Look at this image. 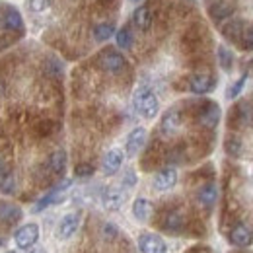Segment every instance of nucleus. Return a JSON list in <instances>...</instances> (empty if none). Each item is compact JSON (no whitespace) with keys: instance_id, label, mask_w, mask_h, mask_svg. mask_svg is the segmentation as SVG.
<instances>
[{"instance_id":"obj_1","label":"nucleus","mask_w":253,"mask_h":253,"mask_svg":"<svg viewBox=\"0 0 253 253\" xmlns=\"http://www.w3.org/2000/svg\"><path fill=\"white\" fill-rule=\"evenodd\" d=\"M132 105H134L136 113L144 119H154L160 111L158 95L150 88H138L132 95Z\"/></svg>"},{"instance_id":"obj_2","label":"nucleus","mask_w":253,"mask_h":253,"mask_svg":"<svg viewBox=\"0 0 253 253\" xmlns=\"http://www.w3.org/2000/svg\"><path fill=\"white\" fill-rule=\"evenodd\" d=\"M97 64H99L101 70H105L109 74H119L126 68V59L121 53H117L115 49H105V51L99 53Z\"/></svg>"},{"instance_id":"obj_3","label":"nucleus","mask_w":253,"mask_h":253,"mask_svg":"<svg viewBox=\"0 0 253 253\" xmlns=\"http://www.w3.org/2000/svg\"><path fill=\"white\" fill-rule=\"evenodd\" d=\"M37 242H39V226L35 222L22 224L14 232V244L18 246V250H32Z\"/></svg>"},{"instance_id":"obj_4","label":"nucleus","mask_w":253,"mask_h":253,"mask_svg":"<svg viewBox=\"0 0 253 253\" xmlns=\"http://www.w3.org/2000/svg\"><path fill=\"white\" fill-rule=\"evenodd\" d=\"M214 86H216V78L212 74H207V72L193 74L189 78V92L197 95H205L209 92H212Z\"/></svg>"},{"instance_id":"obj_5","label":"nucleus","mask_w":253,"mask_h":253,"mask_svg":"<svg viewBox=\"0 0 253 253\" xmlns=\"http://www.w3.org/2000/svg\"><path fill=\"white\" fill-rule=\"evenodd\" d=\"M70 185H72V181H70V179H64L63 183L55 185V187L49 191L47 195H43V197H41V199L35 203V207H33V212H41V211H45L47 207H51L53 203H59V201L63 199V193L68 189Z\"/></svg>"},{"instance_id":"obj_6","label":"nucleus","mask_w":253,"mask_h":253,"mask_svg":"<svg viewBox=\"0 0 253 253\" xmlns=\"http://www.w3.org/2000/svg\"><path fill=\"white\" fill-rule=\"evenodd\" d=\"M80 214L78 212H68V214H64L61 222H59V226H57V236L61 238V240H70L76 232H78V228H80Z\"/></svg>"},{"instance_id":"obj_7","label":"nucleus","mask_w":253,"mask_h":253,"mask_svg":"<svg viewBox=\"0 0 253 253\" xmlns=\"http://www.w3.org/2000/svg\"><path fill=\"white\" fill-rule=\"evenodd\" d=\"M199 123L205 128H214L220 121V107L214 101H207L201 109H199Z\"/></svg>"},{"instance_id":"obj_8","label":"nucleus","mask_w":253,"mask_h":253,"mask_svg":"<svg viewBox=\"0 0 253 253\" xmlns=\"http://www.w3.org/2000/svg\"><path fill=\"white\" fill-rule=\"evenodd\" d=\"M138 250H140V253H166L168 252V246L156 234H140Z\"/></svg>"},{"instance_id":"obj_9","label":"nucleus","mask_w":253,"mask_h":253,"mask_svg":"<svg viewBox=\"0 0 253 253\" xmlns=\"http://www.w3.org/2000/svg\"><path fill=\"white\" fill-rule=\"evenodd\" d=\"M144 142H146V128H144V126L132 128L125 140V152L128 156H136V154L142 150Z\"/></svg>"},{"instance_id":"obj_10","label":"nucleus","mask_w":253,"mask_h":253,"mask_svg":"<svg viewBox=\"0 0 253 253\" xmlns=\"http://www.w3.org/2000/svg\"><path fill=\"white\" fill-rule=\"evenodd\" d=\"M179 126H181V113H179V109L171 107V109H168V111L162 115V121H160V130H162V134L171 136V134H175V132L179 130Z\"/></svg>"},{"instance_id":"obj_11","label":"nucleus","mask_w":253,"mask_h":253,"mask_svg":"<svg viewBox=\"0 0 253 253\" xmlns=\"http://www.w3.org/2000/svg\"><path fill=\"white\" fill-rule=\"evenodd\" d=\"M132 24H134L136 30L148 32L152 28V24H154V12H152V8L148 4L136 6L134 12H132Z\"/></svg>"},{"instance_id":"obj_12","label":"nucleus","mask_w":253,"mask_h":253,"mask_svg":"<svg viewBox=\"0 0 253 253\" xmlns=\"http://www.w3.org/2000/svg\"><path fill=\"white\" fill-rule=\"evenodd\" d=\"M2 26L12 33H22L24 32V20L20 16V12L14 8V6H6L2 10V18H0Z\"/></svg>"},{"instance_id":"obj_13","label":"nucleus","mask_w":253,"mask_h":253,"mask_svg":"<svg viewBox=\"0 0 253 253\" xmlns=\"http://www.w3.org/2000/svg\"><path fill=\"white\" fill-rule=\"evenodd\" d=\"M123 160H125L123 150H119V148H111V150L103 156V162H101V171H103L105 175H115V173L121 169Z\"/></svg>"},{"instance_id":"obj_14","label":"nucleus","mask_w":253,"mask_h":253,"mask_svg":"<svg viewBox=\"0 0 253 253\" xmlns=\"http://www.w3.org/2000/svg\"><path fill=\"white\" fill-rule=\"evenodd\" d=\"M177 183V169L175 168H164L154 175V189L164 193L175 187Z\"/></svg>"},{"instance_id":"obj_15","label":"nucleus","mask_w":253,"mask_h":253,"mask_svg":"<svg viewBox=\"0 0 253 253\" xmlns=\"http://www.w3.org/2000/svg\"><path fill=\"white\" fill-rule=\"evenodd\" d=\"M234 10H236L234 2H230V0H216V2H212L209 6V16L214 22H226V20L232 18Z\"/></svg>"},{"instance_id":"obj_16","label":"nucleus","mask_w":253,"mask_h":253,"mask_svg":"<svg viewBox=\"0 0 253 253\" xmlns=\"http://www.w3.org/2000/svg\"><path fill=\"white\" fill-rule=\"evenodd\" d=\"M230 242L238 248H248L253 242V230L248 224H236L230 232Z\"/></svg>"},{"instance_id":"obj_17","label":"nucleus","mask_w":253,"mask_h":253,"mask_svg":"<svg viewBox=\"0 0 253 253\" xmlns=\"http://www.w3.org/2000/svg\"><path fill=\"white\" fill-rule=\"evenodd\" d=\"M101 203L107 211H119L125 203V193L123 189H117V187H109V189L103 193L101 197Z\"/></svg>"},{"instance_id":"obj_18","label":"nucleus","mask_w":253,"mask_h":253,"mask_svg":"<svg viewBox=\"0 0 253 253\" xmlns=\"http://www.w3.org/2000/svg\"><path fill=\"white\" fill-rule=\"evenodd\" d=\"M47 171L55 177H61L66 169V152L64 150H55L49 158H47Z\"/></svg>"},{"instance_id":"obj_19","label":"nucleus","mask_w":253,"mask_h":253,"mask_svg":"<svg viewBox=\"0 0 253 253\" xmlns=\"http://www.w3.org/2000/svg\"><path fill=\"white\" fill-rule=\"evenodd\" d=\"M216 199H218V187H216V183H207V185H203L199 189V193H197V201H199V205L203 209H212L214 203H216Z\"/></svg>"},{"instance_id":"obj_20","label":"nucleus","mask_w":253,"mask_h":253,"mask_svg":"<svg viewBox=\"0 0 253 253\" xmlns=\"http://www.w3.org/2000/svg\"><path fill=\"white\" fill-rule=\"evenodd\" d=\"M185 224V216L181 211H169L166 212V216L162 218V228L169 234H177Z\"/></svg>"},{"instance_id":"obj_21","label":"nucleus","mask_w":253,"mask_h":253,"mask_svg":"<svg viewBox=\"0 0 253 253\" xmlns=\"http://www.w3.org/2000/svg\"><path fill=\"white\" fill-rule=\"evenodd\" d=\"M150 214H152V203L148 199H144V197L134 199V203H132V216L138 222H146L150 218Z\"/></svg>"},{"instance_id":"obj_22","label":"nucleus","mask_w":253,"mask_h":253,"mask_svg":"<svg viewBox=\"0 0 253 253\" xmlns=\"http://www.w3.org/2000/svg\"><path fill=\"white\" fill-rule=\"evenodd\" d=\"M246 32L244 28V22L242 20H230L222 26V35L232 39V41H242V35Z\"/></svg>"},{"instance_id":"obj_23","label":"nucleus","mask_w":253,"mask_h":253,"mask_svg":"<svg viewBox=\"0 0 253 253\" xmlns=\"http://www.w3.org/2000/svg\"><path fill=\"white\" fill-rule=\"evenodd\" d=\"M92 35H94L95 41H107V39H111L113 35H115V24L113 22H99V24H95L94 30H92Z\"/></svg>"},{"instance_id":"obj_24","label":"nucleus","mask_w":253,"mask_h":253,"mask_svg":"<svg viewBox=\"0 0 253 253\" xmlns=\"http://www.w3.org/2000/svg\"><path fill=\"white\" fill-rule=\"evenodd\" d=\"M20 218H22V211L16 205H10V203H2L0 205V220L4 224H14Z\"/></svg>"},{"instance_id":"obj_25","label":"nucleus","mask_w":253,"mask_h":253,"mask_svg":"<svg viewBox=\"0 0 253 253\" xmlns=\"http://www.w3.org/2000/svg\"><path fill=\"white\" fill-rule=\"evenodd\" d=\"M216 57H218V64H220L222 70H232V66H234V53L226 45H218Z\"/></svg>"},{"instance_id":"obj_26","label":"nucleus","mask_w":253,"mask_h":253,"mask_svg":"<svg viewBox=\"0 0 253 253\" xmlns=\"http://www.w3.org/2000/svg\"><path fill=\"white\" fill-rule=\"evenodd\" d=\"M14 191H16V177H14V173L2 171L0 173V193L14 195Z\"/></svg>"},{"instance_id":"obj_27","label":"nucleus","mask_w":253,"mask_h":253,"mask_svg":"<svg viewBox=\"0 0 253 253\" xmlns=\"http://www.w3.org/2000/svg\"><path fill=\"white\" fill-rule=\"evenodd\" d=\"M115 41L119 49H130L132 47V32L128 28H121L115 32Z\"/></svg>"},{"instance_id":"obj_28","label":"nucleus","mask_w":253,"mask_h":253,"mask_svg":"<svg viewBox=\"0 0 253 253\" xmlns=\"http://www.w3.org/2000/svg\"><path fill=\"white\" fill-rule=\"evenodd\" d=\"M224 148H226V152L230 154V156H240L242 154V140L238 138V136H230V138H226V142H224Z\"/></svg>"},{"instance_id":"obj_29","label":"nucleus","mask_w":253,"mask_h":253,"mask_svg":"<svg viewBox=\"0 0 253 253\" xmlns=\"http://www.w3.org/2000/svg\"><path fill=\"white\" fill-rule=\"evenodd\" d=\"M246 82H248V74H244V76H242L238 82H234V86H230V88H228V92H226V97H228V99H234V97H238V95L242 94V90H244Z\"/></svg>"},{"instance_id":"obj_30","label":"nucleus","mask_w":253,"mask_h":253,"mask_svg":"<svg viewBox=\"0 0 253 253\" xmlns=\"http://www.w3.org/2000/svg\"><path fill=\"white\" fill-rule=\"evenodd\" d=\"M101 234H103V238H105V240H113V238H117V236H119V228H117L115 224L107 222V224H103Z\"/></svg>"},{"instance_id":"obj_31","label":"nucleus","mask_w":253,"mask_h":253,"mask_svg":"<svg viewBox=\"0 0 253 253\" xmlns=\"http://www.w3.org/2000/svg\"><path fill=\"white\" fill-rule=\"evenodd\" d=\"M51 2H53V0H28L30 10H33V12H43V10H47V8L51 6Z\"/></svg>"},{"instance_id":"obj_32","label":"nucleus","mask_w":253,"mask_h":253,"mask_svg":"<svg viewBox=\"0 0 253 253\" xmlns=\"http://www.w3.org/2000/svg\"><path fill=\"white\" fill-rule=\"evenodd\" d=\"M74 173H76V177H88L94 173V166L92 164H80V166H76Z\"/></svg>"},{"instance_id":"obj_33","label":"nucleus","mask_w":253,"mask_h":253,"mask_svg":"<svg viewBox=\"0 0 253 253\" xmlns=\"http://www.w3.org/2000/svg\"><path fill=\"white\" fill-rule=\"evenodd\" d=\"M242 47L244 49H253V26H250L242 35Z\"/></svg>"},{"instance_id":"obj_34","label":"nucleus","mask_w":253,"mask_h":253,"mask_svg":"<svg viewBox=\"0 0 253 253\" xmlns=\"http://www.w3.org/2000/svg\"><path fill=\"white\" fill-rule=\"evenodd\" d=\"M123 183H125V187H134V183H136V175H134V171H132V169H128V171L125 173Z\"/></svg>"},{"instance_id":"obj_35","label":"nucleus","mask_w":253,"mask_h":253,"mask_svg":"<svg viewBox=\"0 0 253 253\" xmlns=\"http://www.w3.org/2000/svg\"><path fill=\"white\" fill-rule=\"evenodd\" d=\"M6 253H47L43 248H32V250H18V252H6Z\"/></svg>"},{"instance_id":"obj_36","label":"nucleus","mask_w":253,"mask_h":253,"mask_svg":"<svg viewBox=\"0 0 253 253\" xmlns=\"http://www.w3.org/2000/svg\"><path fill=\"white\" fill-rule=\"evenodd\" d=\"M4 92H6V86H4V82H2V80H0V97H2V95H4Z\"/></svg>"},{"instance_id":"obj_37","label":"nucleus","mask_w":253,"mask_h":253,"mask_svg":"<svg viewBox=\"0 0 253 253\" xmlns=\"http://www.w3.org/2000/svg\"><path fill=\"white\" fill-rule=\"evenodd\" d=\"M4 171V164H2V160H0V173Z\"/></svg>"},{"instance_id":"obj_38","label":"nucleus","mask_w":253,"mask_h":253,"mask_svg":"<svg viewBox=\"0 0 253 253\" xmlns=\"http://www.w3.org/2000/svg\"><path fill=\"white\" fill-rule=\"evenodd\" d=\"M130 2H138V0H130Z\"/></svg>"},{"instance_id":"obj_39","label":"nucleus","mask_w":253,"mask_h":253,"mask_svg":"<svg viewBox=\"0 0 253 253\" xmlns=\"http://www.w3.org/2000/svg\"><path fill=\"white\" fill-rule=\"evenodd\" d=\"M252 181H253V171H252Z\"/></svg>"},{"instance_id":"obj_40","label":"nucleus","mask_w":253,"mask_h":253,"mask_svg":"<svg viewBox=\"0 0 253 253\" xmlns=\"http://www.w3.org/2000/svg\"><path fill=\"white\" fill-rule=\"evenodd\" d=\"M0 244H2V242H0Z\"/></svg>"}]
</instances>
